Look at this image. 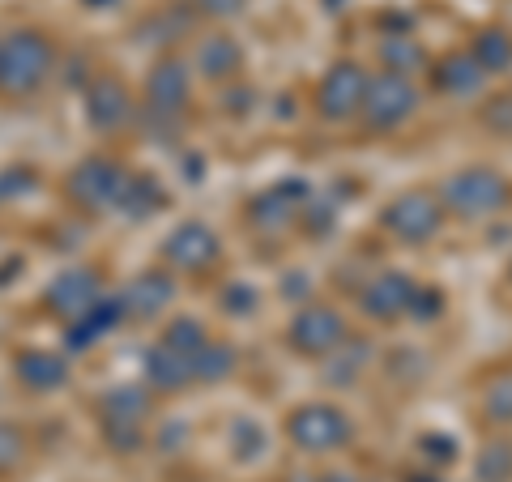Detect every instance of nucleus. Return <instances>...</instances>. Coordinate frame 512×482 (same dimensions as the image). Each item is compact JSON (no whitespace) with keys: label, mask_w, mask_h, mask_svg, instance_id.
<instances>
[{"label":"nucleus","mask_w":512,"mask_h":482,"mask_svg":"<svg viewBox=\"0 0 512 482\" xmlns=\"http://www.w3.org/2000/svg\"><path fill=\"white\" fill-rule=\"evenodd\" d=\"M56 73V47L43 30L26 26L0 39V94L5 99H30Z\"/></svg>","instance_id":"1"},{"label":"nucleus","mask_w":512,"mask_h":482,"mask_svg":"<svg viewBox=\"0 0 512 482\" xmlns=\"http://www.w3.org/2000/svg\"><path fill=\"white\" fill-rule=\"evenodd\" d=\"M440 201L461 222H483V218L504 214L512 205V184L495 167H466V171H453L440 184Z\"/></svg>","instance_id":"2"},{"label":"nucleus","mask_w":512,"mask_h":482,"mask_svg":"<svg viewBox=\"0 0 512 482\" xmlns=\"http://www.w3.org/2000/svg\"><path fill=\"white\" fill-rule=\"evenodd\" d=\"M423 107V94L414 86V77H402V73H372L367 82V94H363V111L359 120L372 128V133H397L406 128Z\"/></svg>","instance_id":"3"},{"label":"nucleus","mask_w":512,"mask_h":482,"mask_svg":"<svg viewBox=\"0 0 512 482\" xmlns=\"http://www.w3.org/2000/svg\"><path fill=\"white\" fill-rule=\"evenodd\" d=\"M444 201L440 192H427V188H406L380 210V227L389 231L397 244H431L440 231H444Z\"/></svg>","instance_id":"4"},{"label":"nucleus","mask_w":512,"mask_h":482,"mask_svg":"<svg viewBox=\"0 0 512 482\" xmlns=\"http://www.w3.org/2000/svg\"><path fill=\"white\" fill-rule=\"evenodd\" d=\"M350 436H355V427H350V419L333 401H303V406L291 410V419H286V440L299 453H312V457L342 453Z\"/></svg>","instance_id":"5"},{"label":"nucleus","mask_w":512,"mask_h":482,"mask_svg":"<svg viewBox=\"0 0 512 482\" xmlns=\"http://www.w3.org/2000/svg\"><path fill=\"white\" fill-rule=\"evenodd\" d=\"M150 389L146 384H124V389H111L99 401V423L103 436L116 453H137L146 444V427H150Z\"/></svg>","instance_id":"6"},{"label":"nucleus","mask_w":512,"mask_h":482,"mask_svg":"<svg viewBox=\"0 0 512 482\" xmlns=\"http://www.w3.org/2000/svg\"><path fill=\"white\" fill-rule=\"evenodd\" d=\"M346 337H350L346 316L333 308V303H316V299L303 303V308L291 316V325H286V346L303 359H316V363L325 355H333Z\"/></svg>","instance_id":"7"},{"label":"nucleus","mask_w":512,"mask_h":482,"mask_svg":"<svg viewBox=\"0 0 512 482\" xmlns=\"http://www.w3.org/2000/svg\"><path fill=\"white\" fill-rule=\"evenodd\" d=\"M124 175H128V167L116 163V158L90 154V158H82V163L69 171V184H64V192H69V201L77 205V210H90V214L116 210Z\"/></svg>","instance_id":"8"},{"label":"nucleus","mask_w":512,"mask_h":482,"mask_svg":"<svg viewBox=\"0 0 512 482\" xmlns=\"http://www.w3.org/2000/svg\"><path fill=\"white\" fill-rule=\"evenodd\" d=\"M367 82H372V73H367L359 60H338V64H333V69L320 77V86H316V111H320V120H329V124L359 120Z\"/></svg>","instance_id":"9"},{"label":"nucleus","mask_w":512,"mask_h":482,"mask_svg":"<svg viewBox=\"0 0 512 482\" xmlns=\"http://www.w3.org/2000/svg\"><path fill=\"white\" fill-rule=\"evenodd\" d=\"M188 94H192L188 64L175 60V56H163L146 77V111L158 124H180L184 107H188Z\"/></svg>","instance_id":"10"},{"label":"nucleus","mask_w":512,"mask_h":482,"mask_svg":"<svg viewBox=\"0 0 512 482\" xmlns=\"http://www.w3.org/2000/svg\"><path fill=\"white\" fill-rule=\"evenodd\" d=\"M163 261L180 273H205L222 261V239L210 222H180L167 239H163Z\"/></svg>","instance_id":"11"},{"label":"nucleus","mask_w":512,"mask_h":482,"mask_svg":"<svg viewBox=\"0 0 512 482\" xmlns=\"http://www.w3.org/2000/svg\"><path fill=\"white\" fill-rule=\"evenodd\" d=\"M82 107H86V120L99 128V133H120V128H128V124L137 120V99H133V90H128L120 77H111V73H99V77H94V82L86 86Z\"/></svg>","instance_id":"12"},{"label":"nucleus","mask_w":512,"mask_h":482,"mask_svg":"<svg viewBox=\"0 0 512 482\" xmlns=\"http://www.w3.org/2000/svg\"><path fill=\"white\" fill-rule=\"evenodd\" d=\"M414 278L402 269H384L376 273L372 282L363 286V295H359V308L367 320H376V325H393V320H402L410 316V303H414Z\"/></svg>","instance_id":"13"},{"label":"nucleus","mask_w":512,"mask_h":482,"mask_svg":"<svg viewBox=\"0 0 512 482\" xmlns=\"http://www.w3.org/2000/svg\"><path fill=\"white\" fill-rule=\"evenodd\" d=\"M47 308L60 325H73V320H82L94 303L103 299V282L94 269H64L60 278H52V286L43 291Z\"/></svg>","instance_id":"14"},{"label":"nucleus","mask_w":512,"mask_h":482,"mask_svg":"<svg viewBox=\"0 0 512 482\" xmlns=\"http://www.w3.org/2000/svg\"><path fill=\"white\" fill-rule=\"evenodd\" d=\"M192 69H197L205 82H235L239 69H244V47L227 30H210L192 47Z\"/></svg>","instance_id":"15"},{"label":"nucleus","mask_w":512,"mask_h":482,"mask_svg":"<svg viewBox=\"0 0 512 482\" xmlns=\"http://www.w3.org/2000/svg\"><path fill=\"white\" fill-rule=\"evenodd\" d=\"M171 299H175V278L163 269H146V273H137L133 282L124 286V316L128 320H154V316H163L171 308Z\"/></svg>","instance_id":"16"},{"label":"nucleus","mask_w":512,"mask_h":482,"mask_svg":"<svg viewBox=\"0 0 512 482\" xmlns=\"http://www.w3.org/2000/svg\"><path fill=\"white\" fill-rule=\"evenodd\" d=\"M141 372H146V389L163 393V397H175V393H184L188 384H197V380H192V359L180 355V350L167 346V342H154L146 350Z\"/></svg>","instance_id":"17"},{"label":"nucleus","mask_w":512,"mask_h":482,"mask_svg":"<svg viewBox=\"0 0 512 482\" xmlns=\"http://www.w3.org/2000/svg\"><path fill=\"white\" fill-rule=\"evenodd\" d=\"M299 188L291 184H278V188H265L261 197H252L248 205V227L261 231V235H282L291 222H299Z\"/></svg>","instance_id":"18"},{"label":"nucleus","mask_w":512,"mask_h":482,"mask_svg":"<svg viewBox=\"0 0 512 482\" xmlns=\"http://www.w3.org/2000/svg\"><path fill=\"white\" fill-rule=\"evenodd\" d=\"M431 82H436V90L448 94V99L466 103V99H474V94H483L487 73H483V64L474 60V52H448L444 60H436Z\"/></svg>","instance_id":"19"},{"label":"nucleus","mask_w":512,"mask_h":482,"mask_svg":"<svg viewBox=\"0 0 512 482\" xmlns=\"http://www.w3.org/2000/svg\"><path fill=\"white\" fill-rule=\"evenodd\" d=\"M13 372H18L22 389L30 393H56L69 384V363L52 350H22L18 359H13Z\"/></svg>","instance_id":"20"},{"label":"nucleus","mask_w":512,"mask_h":482,"mask_svg":"<svg viewBox=\"0 0 512 482\" xmlns=\"http://www.w3.org/2000/svg\"><path fill=\"white\" fill-rule=\"evenodd\" d=\"M124 316V303L120 295H103L94 308L82 316V320H73V325H64V337H69V350H90V346H99V337L111 333L120 325Z\"/></svg>","instance_id":"21"},{"label":"nucleus","mask_w":512,"mask_h":482,"mask_svg":"<svg viewBox=\"0 0 512 482\" xmlns=\"http://www.w3.org/2000/svg\"><path fill=\"white\" fill-rule=\"evenodd\" d=\"M380 69L402 73V77H419V73H427V47L414 35H406V30H393V35L380 39Z\"/></svg>","instance_id":"22"},{"label":"nucleus","mask_w":512,"mask_h":482,"mask_svg":"<svg viewBox=\"0 0 512 482\" xmlns=\"http://www.w3.org/2000/svg\"><path fill=\"white\" fill-rule=\"evenodd\" d=\"M158 205H167L163 184H154L150 175H141V171H128L120 184V197H116V214L141 222V218H150Z\"/></svg>","instance_id":"23"},{"label":"nucleus","mask_w":512,"mask_h":482,"mask_svg":"<svg viewBox=\"0 0 512 482\" xmlns=\"http://www.w3.org/2000/svg\"><path fill=\"white\" fill-rule=\"evenodd\" d=\"M367 363H372V346H367L363 337H346L333 355L320 359V372H325V384H333V389H346V384L359 380V372Z\"/></svg>","instance_id":"24"},{"label":"nucleus","mask_w":512,"mask_h":482,"mask_svg":"<svg viewBox=\"0 0 512 482\" xmlns=\"http://www.w3.org/2000/svg\"><path fill=\"white\" fill-rule=\"evenodd\" d=\"M239 367V355L231 342H218V337H205V342L192 350V380L197 384H222L231 380Z\"/></svg>","instance_id":"25"},{"label":"nucleus","mask_w":512,"mask_h":482,"mask_svg":"<svg viewBox=\"0 0 512 482\" xmlns=\"http://www.w3.org/2000/svg\"><path fill=\"white\" fill-rule=\"evenodd\" d=\"M470 52H474L478 64H483V73H487V77H504V73H512V35H508L504 26L478 30Z\"/></svg>","instance_id":"26"},{"label":"nucleus","mask_w":512,"mask_h":482,"mask_svg":"<svg viewBox=\"0 0 512 482\" xmlns=\"http://www.w3.org/2000/svg\"><path fill=\"white\" fill-rule=\"evenodd\" d=\"M478 482H512V444L508 440H491L483 444V453L474 461Z\"/></svg>","instance_id":"27"},{"label":"nucleus","mask_w":512,"mask_h":482,"mask_svg":"<svg viewBox=\"0 0 512 482\" xmlns=\"http://www.w3.org/2000/svg\"><path fill=\"white\" fill-rule=\"evenodd\" d=\"M483 414L495 427H512V372H500L483 389Z\"/></svg>","instance_id":"28"},{"label":"nucleus","mask_w":512,"mask_h":482,"mask_svg":"<svg viewBox=\"0 0 512 482\" xmlns=\"http://www.w3.org/2000/svg\"><path fill=\"white\" fill-rule=\"evenodd\" d=\"M205 337H210V329H205L197 316H175L171 325L163 329V342L175 346V350H180V355H188V359H192V350H197Z\"/></svg>","instance_id":"29"},{"label":"nucleus","mask_w":512,"mask_h":482,"mask_svg":"<svg viewBox=\"0 0 512 482\" xmlns=\"http://www.w3.org/2000/svg\"><path fill=\"white\" fill-rule=\"evenodd\" d=\"M338 222V201L333 197H303L299 205V227L308 235H320V231H333Z\"/></svg>","instance_id":"30"},{"label":"nucleus","mask_w":512,"mask_h":482,"mask_svg":"<svg viewBox=\"0 0 512 482\" xmlns=\"http://www.w3.org/2000/svg\"><path fill=\"white\" fill-rule=\"evenodd\" d=\"M22 457H26V431L13 423H0V474L18 470Z\"/></svg>","instance_id":"31"},{"label":"nucleus","mask_w":512,"mask_h":482,"mask_svg":"<svg viewBox=\"0 0 512 482\" xmlns=\"http://www.w3.org/2000/svg\"><path fill=\"white\" fill-rule=\"evenodd\" d=\"M483 124L491 133L512 137V94H495V99L483 107Z\"/></svg>","instance_id":"32"},{"label":"nucleus","mask_w":512,"mask_h":482,"mask_svg":"<svg viewBox=\"0 0 512 482\" xmlns=\"http://www.w3.org/2000/svg\"><path fill=\"white\" fill-rule=\"evenodd\" d=\"M192 9L205 13V18L227 22V18H235V13H244V9H248V0H192Z\"/></svg>","instance_id":"33"},{"label":"nucleus","mask_w":512,"mask_h":482,"mask_svg":"<svg viewBox=\"0 0 512 482\" xmlns=\"http://www.w3.org/2000/svg\"><path fill=\"white\" fill-rule=\"evenodd\" d=\"M440 295L436 291H414V303H410V316H419V320H436L440 316Z\"/></svg>","instance_id":"34"},{"label":"nucleus","mask_w":512,"mask_h":482,"mask_svg":"<svg viewBox=\"0 0 512 482\" xmlns=\"http://www.w3.org/2000/svg\"><path fill=\"white\" fill-rule=\"evenodd\" d=\"M325 482H367V478H359V474H346V470H342V474H329Z\"/></svg>","instance_id":"35"},{"label":"nucleus","mask_w":512,"mask_h":482,"mask_svg":"<svg viewBox=\"0 0 512 482\" xmlns=\"http://www.w3.org/2000/svg\"><path fill=\"white\" fill-rule=\"evenodd\" d=\"M291 482H325L320 474H291Z\"/></svg>","instance_id":"36"},{"label":"nucleus","mask_w":512,"mask_h":482,"mask_svg":"<svg viewBox=\"0 0 512 482\" xmlns=\"http://www.w3.org/2000/svg\"><path fill=\"white\" fill-rule=\"evenodd\" d=\"M90 5H94V9H107V5H111V0H90Z\"/></svg>","instance_id":"37"}]
</instances>
